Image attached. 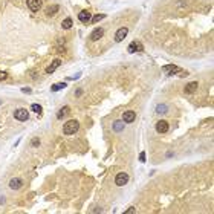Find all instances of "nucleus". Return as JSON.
<instances>
[{
  "label": "nucleus",
  "mask_w": 214,
  "mask_h": 214,
  "mask_svg": "<svg viewBox=\"0 0 214 214\" xmlns=\"http://www.w3.org/2000/svg\"><path fill=\"white\" fill-rule=\"evenodd\" d=\"M78 128H80V123H78L77 119H69V121L64 123V126H63V133H64L66 136H71V135L77 133Z\"/></svg>",
  "instance_id": "1"
},
{
  "label": "nucleus",
  "mask_w": 214,
  "mask_h": 214,
  "mask_svg": "<svg viewBox=\"0 0 214 214\" xmlns=\"http://www.w3.org/2000/svg\"><path fill=\"white\" fill-rule=\"evenodd\" d=\"M162 71L165 72V74H168V75H174V74H182V75H187V72H182L177 66H174V64H165L164 67H162Z\"/></svg>",
  "instance_id": "2"
},
{
  "label": "nucleus",
  "mask_w": 214,
  "mask_h": 214,
  "mask_svg": "<svg viewBox=\"0 0 214 214\" xmlns=\"http://www.w3.org/2000/svg\"><path fill=\"white\" fill-rule=\"evenodd\" d=\"M14 118L18 119V121H26V119L29 118V112H28L26 109H17V110L14 112Z\"/></svg>",
  "instance_id": "3"
},
{
  "label": "nucleus",
  "mask_w": 214,
  "mask_h": 214,
  "mask_svg": "<svg viewBox=\"0 0 214 214\" xmlns=\"http://www.w3.org/2000/svg\"><path fill=\"white\" fill-rule=\"evenodd\" d=\"M128 182V174L127 173H118L116 174V177H115V184L118 185V187H124L126 184Z\"/></svg>",
  "instance_id": "4"
},
{
  "label": "nucleus",
  "mask_w": 214,
  "mask_h": 214,
  "mask_svg": "<svg viewBox=\"0 0 214 214\" xmlns=\"http://www.w3.org/2000/svg\"><path fill=\"white\" fill-rule=\"evenodd\" d=\"M127 50H128V54H135V52H142V50H144V46H142V43H139V42H131L130 44H128Z\"/></svg>",
  "instance_id": "5"
},
{
  "label": "nucleus",
  "mask_w": 214,
  "mask_h": 214,
  "mask_svg": "<svg viewBox=\"0 0 214 214\" xmlns=\"http://www.w3.org/2000/svg\"><path fill=\"white\" fill-rule=\"evenodd\" d=\"M26 5H28V8H29L31 11L37 12V11H40V9H42L43 2H42V0H26Z\"/></svg>",
  "instance_id": "6"
},
{
  "label": "nucleus",
  "mask_w": 214,
  "mask_h": 214,
  "mask_svg": "<svg viewBox=\"0 0 214 214\" xmlns=\"http://www.w3.org/2000/svg\"><path fill=\"white\" fill-rule=\"evenodd\" d=\"M127 34H128V29L124 26V28H119L118 31H116V34H115V42H123L126 37H127Z\"/></svg>",
  "instance_id": "7"
},
{
  "label": "nucleus",
  "mask_w": 214,
  "mask_h": 214,
  "mask_svg": "<svg viewBox=\"0 0 214 214\" xmlns=\"http://www.w3.org/2000/svg\"><path fill=\"white\" fill-rule=\"evenodd\" d=\"M135 118H136V113H135L133 110H127V112H124V113H123V121H124V123H127V124H130V123H135Z\"/></svg>",
  "instance_id": "8"
},
{
  "label": "nucleus",
  "mask_w": 214,
  "mask_h": 214,
  "mask_svg": "<svg viewBox=\"0 0 214 214\" xmlns=\"http://www.w3.org/2000/svg\"><path fill=\"white\" fill-rule=\"evenodd\" d=\"M103 35H104V29H103V28H96V29L92 31V34H90V40H92V42H96V40H99Z\"/></svg>",
  "instance_id": "9"
},
{
  "label": "nucleus",
  "mask_w": 214,
  "mask_h": 214,
  "mask_svg": "<svg viewBox=\"0 0 214 214\" xmlns=\"http://www.w3.org/2000/svg\"><path fill=\"white\" fill-rule=\"evenodd\" d=\"M22 185H23V180L20 177H12L9 180V188L11 190H18V188H22Z\"/></svg>",
  "instance_id": "10"
},
{
  "label": "nucleus",
  "mask_w": 214,
  "mask_h": 214,
  "mask_svg": "<svg viewBox=\"0 0 214 214\" xmlns=\"http://www.w3.org/2000/svg\"><path fill=\"white\" fill-rule=\"evenodd\" d=\"M156 131L158 133H167L168 131V123L167 121H158L156 123Z\"/></svg>",
  "instance_id": "11"
},
{
  "label": "nucleus",
  "mask_w": 214,
  "mask_h": 214,
  "mask_svg": "<svg viewBox=\"0 0 214 214\" xmlns=\"http://www.w3.org/2000/svg\"><path fill=\"white\" fill-rule=\"evenodd\" d=\"M90 18H92V15H90V12L89 11H81L80 14H78V20L81 22V23H89L90 22Z\"/></svg>",
  "instance_id": "12"
},
{
  "label": "nucleus",
  "mask_w": 214,
  "mask_h": 214,
  "mask_svg": "<svg viewBox=\"0 0 214 214\" xmlns=\"http://www.w3.org/2000/svg\"><path fill=\"white\" fill-rule=\"evenodd\" d=\"M60 64H61V60H54V61L49 64V67L46 69V72H47V74H52L54 71H57V67H58Z\"/></svg>",
  "instance_id": "13"
},
{
  "label": "nucleus",
  "mask_w": 214,
  "mask_h": 214,
  "mask_svg": "<svg viewBox=\"0 0 214 214\" xmlns=\"http://www.w3.org/2000/svg\"><path fill=\"white\" fill-rule=\"evenodd\" d=\"M197 83L196 81H191V83H188L187 87H185V93H194L196 92V89H197Z\"/></svg>",
  "instance_id": "14"
},
{
  "label": "nucleus",
  "mask_w": 214,
  "mask_h": 214,
  "mask_svg": "<svg viewBox=\"0 0 214 214\" xmlns=\"http://www.w3.org/2000/svg\"><path fill=\"white\" fill-rule=\"evenodd\" d=\"M58 9H60L58 5H52V6H49V8L46 9V14H47V15H55V14L58 12Z\"/></svg>",
  "instance_id": "15"
},
{
  "label": "nucleus",
  "mask_w": 214,
  "mask_h": 214,
  "mask_svg": "<svg viewBox=\"0 0 214 214\" xmlns=\"http://www.w3.org/2000/svg\"><path fill=\"white\" fill-rule=\"evenodd\" d=\"M72 25H74V22H72V18H71V17L64 18V20H63V23H61L63 29H71V28H72Z\"/></svg>",
  "instance_id": "16"
},
{
  "label": "nucleus",
  "mask_w": 214,
  "mask_h": 214,
  "mask_svg": "<svg viewBox=\"0 0 214 214\" xmlns=\"http://www.w3.org/2000/svg\"><path fill=\"white\" fill-rule=\"evenodd\" d=\"M69 112H71L69 106H64V107H63V109H61V110H60V112L57 113V118H58V119H61V118H63V116H66V115H67Z\"/></svg>",
  "instance_id": "17"
},
{
  "label": "nucleus",
  "mask_w": 214,
  "mask_h": 214,
  "mask_svg": "<svg viewBox=\"0 0 214 214\" xmlns=\"http://www.w3.org/2000/svg\"><path fill=\"white\" fill-rule=\"evenodd\" d=\"M113 130H115V131H123V130H124V121H119V119L115 121V123H113Z\"/></svg>",
  "instance_id": "18"
},
{
  "label": "nucleus",
  "mask_w": 214,
  "mask_h": 214,
  "mask_svg": "<svg viewBox=\"0 0 214 214\" xmlns=\"http://www.w3.org/2000/svg\"><path fill=\"white\" fill-rule=\"evenodd\" d=\"M103 18H106V14H96V15H93V17L90 18V22H92L93 25H96V23L101 22Z\"/></svg>",
  "instance_id": "19"
},
{
  "label": "nucleus",
  "mask_w": 214,
  "mask_h": 214,
  "mask_svg": "<svg viewBox=\"0 0 214 214\" xmlns=\"http://www.w3.org/2000/svg\"><path fill=\"white\" fill-rule=\"evenodd\" d=\"M31 110H32V112H35L37 115H42V112H43V109H42V106H40V104H32V106H31Z\"/></svg>",
  "instance_id": "20"
},
{
  "label": "nucleus",
  "mask_w": 214,
  "mask_h": 214,
  "mask_svg": "<svg viewBox=\"0 0 214 214\" xmlns=\"http://www.w3.org/2000/svg\"><path fill=\"white\" fill-rule=\"evenodd\" d=\"M64 87H66V83H57V84L52 86V92H58V90H61Z\"/></svg>",
  "instance_id": "21"
},
{
  "label": "nucleus",
  "mask_w": 214,
  "mask_h": 214,
  "mask_svg": "<svg viewBox=\"0 0 214 214\" xmlns=\"http://www.w3.org/2000/svg\"><path fill=\"white\" fill-rule=\"evenodd\" d=\"M156 112H158V113H165V112H167V106H165V104H159V106L156 107Z\"/></svg>",
  "instance_id": "22"
},
{
  "label": "nucleus",
  "mask_w": 214,
  "mask_h": 214,
  "mask_svg": "<svg viewBox=\"0 0 214 214\" xmlns=\"http://www.w3.org/2000/svg\"><path fill=\"white\" fill-rule=\"evenodd\" d=\"M38 145H40V139L38 138H34L31 141V147H38Z\"/></svg>",
  "instance_id": "23"
},
{
  "label": "nucleus",
  "mask_w": 214,
  "mask_h": 214,
  "mask_svg": "<svg viewBox=\"0 0 214 214\" xmlns=\"http://www.w3.org/2000/svg\"><path fill=\"white\" fill-rule=\"evenodd\" d=\"M6 78H8V74L0 71V81H3V80H6Z\"/></svg>",
  "instance_id": "24"
},
{
  "label": "nucleus",
  "mask_w": 214,
  "mask_h": 214,
  "mask_svg": "<svg viewBox=\"0 0 214 214\" xmlns=\"http://www.w3.org/2000/svg\"><path fill=\"white\" fill-rule=\"evenodd\" d=\"M139 161H141V162H145V151H141V155H139Z\"/></svg>",
  "instance_id": "25"
},
{
  "label": "nucleus",
  "mask_w": 214,
  "mask_h": 214,
  "mask_svg": "<svg viewBox=\"0 0 214 214\" xmlns=\"http://www.w3.org/2000/svg\"><path fill=\"white\" fill-rule=\"evenodd\" d=\"M135 211H136V210H135V208L131 207V208H128L127 211H126V214H133V213H135Z\"/></svg>",
  "instance_id": "26"
},
{
  "label": "nucleus",
  "mask_w": 214,
  "mask_h": 214,
  "mask_svg": "<svg viewBox=\"0 0 214 214\" xmlns=\"http://www.w3.org/2000/svg\"><path fill=\"white\" fill-rule=\"evenodd\" d=\"M81 95H83V90L78 89V90H77V96H81Z\"/></svg>",
  "instance_id": "27"
},
{
  "label": "nucleus",
  "mask_w": 214,
  "mask_h": 214,
  "mask_svg": "<svg viewBox=\"0 0 214 214\" xmlns=\"http://www.w3.org/2000/svg\"><path fill=\"white\" fill-rule=\"evenodd\" d=\"M0 104H2V101H0Z\"/></svg>",
  "instance_id": "28"
}]
</instances>
